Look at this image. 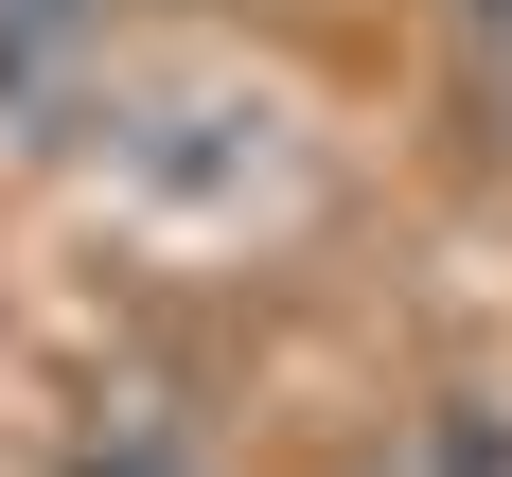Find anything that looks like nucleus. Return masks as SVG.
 Segmentation results:
<instances>
[{"mask_svg":"<svg viewBox=\"0 0 512 477\" xmlns=\"http://www.w3.org/2000/svg\"><path fill=\"white\" fill-rule=\"evenodd\" d=\"M336 477H407V460H336Z\"/></svg>","mask_w":512,"mask_h":477,"instance_id":"nucleus-5","label":"nucleus"},{"mask_svg":"<svg viewBox=\"0 0 512 477\" xmlns=\"http://www.w3.org/2000/svg\"><path fill=\"white\" fill-rule=\"evenodd\" d=\"M71 477H212L177 424H106V442H71Z\"/></svg>","mask_w":512,"mask_h":477,"instance_id":"nucleus-3","label":"nucleus"},{"mask_svg":"<svg viewBox=\"0 0 512 477\" xmlns=\"http://www.w3.org/2000/svg\"><path fill=\"white\" fill-rule=\"evenodd\" d=\"M442 18H460V36H512V0H442Z\"/></svg>","mask_w":512,"mask_h":477,"instance_id":"nucleus-4","label":"nucleus"},{"mask_svg":"<svg viewBox=\"0 0 512 477\" xmlns=\"http://www.w3.org/2000/svg\"><path fill=\"white\" fill-rule=\"evenodd\" d=\"M106 53V0H0V89L36 106V89H71Z\"/></svg>","mask_w":512,"mask_h":477,"instance_id":"nucleus-1","label":"nucleus"},{"mask_svg":"<svg viewBox=\"0 0 512 477\" xmlns=\"http://www.w3.org/2000/svg\"><path fill=\"white\" fill-rule=\"evenodd\" d=\"M407 477H512V407H495V389H442V424H424Z\"/></svg>","mask_w":512,"mask_h":477,"instance_id":"nucleus-2","label":"nucleus"}]
</instances>
